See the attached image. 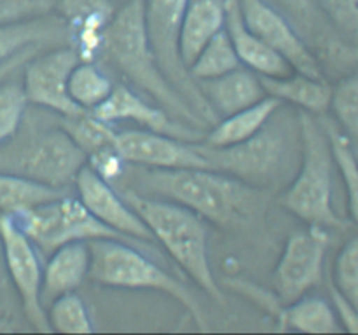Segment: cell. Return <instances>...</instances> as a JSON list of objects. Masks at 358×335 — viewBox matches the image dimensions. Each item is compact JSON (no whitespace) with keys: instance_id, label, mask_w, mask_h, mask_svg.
I'll return each mask as SVG.
<instances>
[{"instance_id":"6da1fadb","label":"cell","mask_w":358,"mask_h":335,"mask_svg":"<svg viewBox=\"0 0 358 335\" xmlns=\"http://www.w3.org/2000/svg\"><path fill=\"white\" fill-rule=\"evenodd\" d=\"M117 181H122L117 187L177 202L222 227L252 223L262 209L257 188L210 168L159 170L128 164Z\"/></svg>"},{"instance_id":"7a4b0ae2","label":"cell","mask_w":358,"mask_h":335,"mask_svg":"<svg viewBox=\"0 0 358 335\" xmlns=\"http://www.w3.org/2000/svg\"><path fill=\"white\" fill-rule=\"evenodd\" d=\"M101 56H107L129 82L152 96L171 117L198 129L208 126L196 115L161 70L147 37L143 0H128L115 10L105 35Z\"/></svg>"},{"instance_id":"3957f363","label":"cell","mask_w":358,"mask_h":335,"mask_svg":"<svg viewBox=\"0 0 358 335\" xmlns=\"http://www.w3.org/2000/svg\"><path fill=\"white\" fill-rule=\"evenodd\" d=\"M119 194L138 213L154 239L163 244L189 278L213 300L226 302L210 264L208 230L201 216L177 202L140 194L128 187H119Z\"/></svg>"},{"instance_id":"277c9868","label":"cell","mask_w":358,"mask_h":335,"mask_svg":"<svg viewBox=\"0 0 358 335\" xmlns=\"http://www.w3.org/2000/svg\"><path fill=\"white\" fill-rule=\"evenodd\" d=\"M290 126L292 124L287 119H283V122L275 121L273 115L257 135L236 145L212 147L194 142V147L205 157L210 170L255 188L273 187L290 173L296 161H301L299 122H296L294 128Z\"/></svg>"},{"instance_id":"5b68a950","label":"cell","mask_w":358,"mask_h":335,"mask_svg":"<svg viewBox=\"0 0 358 335\" xmlns=\"http://www.w3.org/2000/svg\"><path fill=\"white\" fill-rule=\"evenodd\" d=\"M301 133V161L296 177L280 198V204L306 222L325 229H345L346 223L332 204V157L329 136L320 119L297 112Z\"/></svg>"},{"instance_id":"8992f818","label":"cell","mask_w":358,"mask_h":335,"mask_svg":"<svg viewBox=\"0 0 358 335\" xmlns=\"http://www.w3.org/2000/svg\"><path fill=\"white\" fill-rule=\"evenodd\" d=\"M91 253V281L112 288L149 290L170 295L180 302L194 318L199 330H206V316L194 293L182 281L164 271L161 265L150 260L142 248L121 239H91L87 241Z\"/></svg>"},{"instance_id":"52a82bcc","label":"cell","mask_w":358,"mask_h":335,"mask_svg":"<svg viewBox=\"0 0 358 335\" xmlns=\"http://www.w3.org/2000/svg\"><path fill=\"white\" fill-rule=\"evenodd\" d=\"M87 164V157L62 128L30 133L0 149V171L20 174L55 188H66Z\"/></svg>"},{"instance_id":"ba28073f","label":"cell","mask_w":358,"mask_h":335,"mask_svg":"<svg viewBox=\"0 0 358 335\" xmlns=\"http://www.w3.org/2000/svg\"><path fill=\"white\" fill-rule=\"evenodd\" d=\"M9 216L42 253L51 255L63 244L101 239V237L136 244L94 218L79 198H72L66 194L34 206L30 209L13 213Z\"/></svg>"},{"instance_id":"9c48e42d","label":"cell","mask_w":358,"mask_h":335,"mask_svg":"<svg viewBox=\"0 0 358 335\" xmlns=\"http://www.w3.org/2000/svg\"><path fill=\"white\" fill-rule=\"evenodd\" d=\"M191 0H143L147 37L161 70L178 91L189 107L208 126L217 122L215 114L210 110L196 80L189 75L187 68L178 54V28Z\"/></svg>"},{"instance_id":"30bf717a","label":"cell","mask_w":358,"mask_h":335,"mask_svg":"<svg viewBox=\"0 0 358 335\" xmlns=\"http://www.w3.org/2000/svg\"><path fill=\"white\" fill-rule=\"evenodd\" d=\"M329 244V229L318 225H308V229L297 230L287 239L275 271V290L280 302H294L322 281Z\"/></svg>"},{"instance_id":"8fae6325","label":"cell","mask_w":358,"mask_h":335,"mask_svg":"<svg viewBox=\"0 0 358 335\" xmlns=\"http://www.w3.org/2000/svg\"><path fill=\"white\" fill-rule=\"evenodd\" d=\"M0 243L6 267L21 299L24 316L38 332H51L42 304V269L37 248L6 213H0Z\"/></svg>"},{"instance_id":"7c38bea8","label":"cell","mask_w":358,"mask_h":335,"mask_svg":"<svg viewBox=\"0 0 358 335\" xmlns=\"http://www.w3.org/2000/svg\"><path fill=\"white\" fill-rule=\"evenodd\" d=\"M79 56L70 45H56L45 52H37L23 66V87L28 103L55 112L59 117L83 114L69 94V77Z\"/></svg>"},{"instance_id":"4fadbf2b","label":"cell","mask_w":358,"mask_h":335,"mask_svg":"<svg viewBox=\"0 0 358 335\" xmlns=\"http://www.w3.org/2000/svg\"><path fill=\"white\" fill-rule=\"evenodd\" d=\"M240 10L245 24L273 51L278 52L294 72L310 77H324L318 59L301 38L296 28L282 13L264 0H240Z\"/></svg>"},{"instance_id":"5bb4252c","label":"cell","mask_w":358,"mask_h":335,"mask_svg":"<svg viewBox=\"0 0 358 335\" xmlns=\"http://www.w3.org/2000/svg\"><path fill=\"white\" fill-rule=\"evenodd\" d=\"M73 184L77 187L80 202L90 209L94 218L149 250L147 241H154L149 227L143 223L138 213L126 202V199L119 194L110 181L103 180L90 164H86L77 173Z\"/></svg>"},{"instance_id":"9a60e30c","label":"cell","mask_w":358,"mask_h":335,"mask_svg":"<svg viewBox=\"0 0 358 335\" xmlns=\"http://www.w3.org/2000/svg\"><path fill=\"white\" fill-rule=\"evenodd\" d=\"M115 150L126 164L140 168H210L194 143L150 129H129L115 135Z\"/></svg>"},{"instance_id":"2e32d148","label":"cell","mask_w":358,"mask_h":335,"mask_svg":"<svg viewBox=\"0 0 358 335\" xmlns=\"http://www.w3.org/2000/svg\"><path fill=\"white\" fill-rule=\"evenodd\" d=\"M91 114L110 126L121 121H131L142 126L143 129H150V131L191 143L203 142L206 135L203 129L177 121L164 108L149 103L145 98L129 89L128 86H114L107 100L91 110Z\"/></svg>"},{"instance_id":"e0dca14e","label":"cell","mask_w":358,"mask_h":335,"mask_svg":"<svg viewBox=\"0 0 358 335\" xmlns=\"http://www.w3.org/2000/svg\"><path fill=\"white\" fill-rule=\"evenodd\" d=\"M55 13L65 21L69 45L80 61H96L115 13L112 0H58Z\"/></svg>"},{"instance_id":"ac0fdd59","label":"cell","mask_w":358,"mask_h":335,"mask_svg":"<svg viewBox=\"0 0 358 335\" xmlns=\"http://www.w3.org/2000/svg\"><path fill=\"white\" fill-rule=\"evenodd\" d=\"M226 7V31L233 42L241 65L261 77H283L294 72L292 66L273 51L268 44L252 34L245 24L240 10V0H224Z\"/></svg>"},{"instance_id":"d6986e66","label":"cell","mask_w":358,"mask_h":335,"mask_svg":"<svg viewBox=\"0 0 358 335\" xmlns=\"http://www.w3.org/2000/svg\"><path fill=\"white\" fill-rule=\"evenodd\" d=\"M198 87L208 103L210 110L215 114L217 121L226 115L252 107L266 96L261 77L247 66L233 70L217 79L198 80Z\"/></svg>"},{"instance_id":"ffe728a7","label":"cell","mask_w":358,"mask_h":335,"mask_svg":"<svg viewBox=\"0 0 358 335\" xmlns=\"http://www.w3.org/2000/svg\"><path fill=\"white\" fill-rule=\"evenodd\" d=\"M91 253L87 241L69 243L55 250L42 272V304L63 293L76 292L90 276Z\"/></svg>"},{"instance_id":"44dd1931","label":"cell","mask_w":358,"mask_h":335,"mask_svg":"<svg viewBox=\"0 0 358 335\" xmlns=\"http://www.w3.org/2000/svg\"><path fill=\"white\" fill-rule=\"evenodd\" d=\"M226 27L224 0H191L178 28V54L189 68L201 49Z\"/></svg>"},{"instance_id":"7402d4cb","label":"cell","mask_w":358,"mask_h":335,"mask_svg":"<svg viewBox=\"0 0 358 335\" xmlns=\"http://www.w3.org/2000/svg\"><path fill=\"white\" fill-rule=\"evenodd\" d=\"M30 45H69L66 24L56 13L20 23L0 24V63L7 61L14 54Z\"/></svg>"},{"instance_id":"603a6c76","label":"cell","mask_w":358,"mask_h":335,"mask_svg":"<svg viewBox=\"0 0 358 335\" xmlns=\"http://www.w3.org/2000/svg\"><path fill=\"white\" fill-rule=\"evenodd\" d=\"M261 82L268 96L296 105L310 114H325L331 107L332 87L324 77L292 72L283 77H261Z\"/></svg>"},{"instance_id":"cb8c5ba5","label":"cell","mask_w":358,"mask_h":335,"mask_svg":"<svg viewBox=\"0 0 358 335\" xmlns=\"http://www.w3.org/2000/svg\"><path fill=\"white\" fill-rule=\"evenodd\" d=\"M282 101L266 94L261 101L240 112L219 119L205 135L203 143L212 147H229L257 135L269 119L278 112Z\"/></svg>"},{"instance_id":"d4e9b609","label":"cell","mask_w":358,"mask_h":335,"mask_svg":"<svg viewBox=\"0 0 358 335\" xmlns=\"http://www.w3.org/2000/svg\"><path fill=\"white\" fill-rule=\"evenodd\" d=\"M280 330H296L303 334H336L341 330L336 311L320 297H299L283 304L275 313Z\"/></svg>"},{"instance_id":"484cf974","label":"cell","mask_w":358,"mask_h":335,"mask_svg":"<svg viewBox=\"0 0 358 335\" xmlns=\"http://www.w3.org/2000/svg\"><path fill=\"white\" fill-rule=\"evenodd\" d=\"M63 194H66L65 188L49 187L20 174L0 171V213L6 215L30 209Z\"/></svg>"},{"instance_id":"4316f807","label":"cell","mask_w":358,"mask_h":335,"mask_svg":"<svg viewBox=\"0 0 358 335\" xmlns=\"http://www.w3.org/2000/svg\"><path fill=\"white\" fill-rule=\"evenodd\" d=\"M114 89L110 77L96 61H79L69 77V94L77 107L91 112L103 103Z\"/></svg>"},{"instance_id":"83f0119b","label":"cell","mask_w":358,"mask_h":335,"mask_svg":"<svg viewBox=\"0 0 358 335\" xmlns=\"http://www.w3.org/2000/svg\"><path fill=\"white\" fill-rule=\"evenodd\" d=\"M241 61L236 54L233 42H231L229 35H227L226 27L220 30L205 47L201 49L194 61L189 65L187 72L192 79L198 80H208L217 79V77L229 73L233 70L240 68Z\"/></svg>"},{"instance_id":"f1b7e54d","label":"cell","mask_w":358,"mask_h":335,"mask_svg":"<svg viewBox=\"0 0 358 335\" xmlns=\"http://www.w3.org/2000/svg\"><path fill=\"white\" fill-rule=\"evenodd\" d=\"M320 122L329 136L334 164L339 168L343 181H345L350 215L355 220V223H358V156L348 136L341 131L336 122H332L331 119H320Z\"/></svg>"},{"instance_id":"f546056e","label":"cell","mask_w":358,"mask_h":335,"mask_svg":"<svg viewBox=\"0 0 358 335\" xmlns=\"http://www.w3.org/2000/svg\"><path fill=\"white\" fill-rule=\"evenodd\" d=\"M58 124L69 133L70 138L86 154V157L108 149V147H114L115 135H117L110 124L96 119L91 112L62 117Z\"/></svg>"},{"instance_id":"4dcf8cb0","label":"cell","mask_w":358,"mask_h":335,"mask_svg":"<svg viewBox=\"0 0 358 335\" xmlns=\"http://www.w3.org/2000/svg\"><path fill=\"white\" fill-rule=\"evenodd\" d=\"M51 309L45 311L48 314L51 332L59 334H90L93 332L90 313L84 300L76 292L63 293L51 300Z\"/></svg>"},{"instance_id":"1f68e13d","label":"cell","mask_w":358,"mask_h":335,"mask_svg":"<svg viewBox=\"0 0 358 335\" xmlns=\"http://www.w3.org/2000/svg\"><path fill=\"white\" fill-rule=\"evenodd\" d=\"M336 124L348 136L355 152H358V73L343 79L332 87L331 107Z\"/></svg>"},{"instance_id":"d6a6232c","label":"cell","mask_w":358,"mask_h":335,"mask_svg":"<svg viewBox=\"0 0 358 335\" xmlns=\"http://www.w3.org/2000/svg\"><path fill=\"white\" fill-rule=\"evenodd\" d=\"M27 105L28 100L21 84L7 80L0 84V149L20 131Z\"/></svg>"},{"instance_id":"836d02e7","label":"cell","mask_w":358,"mask_h":335,"mask_svg":"<svg viewBox=\"0 0 358 335\" xmlns=\"http://www.w3.org/2000/svg\"><path fill=\"white\" fill-rule=\"evenodd\" d=\"M332 283L358 309V236L352 237L339 251Z\"/></svg>"},{"instance_id":"e575fe53","label":"cell","mask_w":358,"mask_h":335,"mask_svg":"<svg viewBox=\"0 0 358 335\" xmlns=\"http://www.w3.org/2000/svg\"><path fill=\"white\" fill-rule=\"evenodd\" d=\"M317 6L346 44L358 45V0H317Z\"/></svg>"},{"instance_id":"d590c367","label":"cell","mask_w":358,"mask_h":335,"mask_svg":"<svg viewBox=\"0 0 358 335\" xmlns=\"http://www.w3.org/2000/svg\"><path fill=\"white\" fill-rule=\"evenodd\" d=\"M58 0H0V24L20 23L55 13Z\"/></svg>"},{"instance_id":"8d00e7d4","label":"cell","mask_w":358,"mask_h":335,"mask_svg":"<svg viewBox=\"0 0 358 335\" xmlns=\"http://www.w3.org/2000/svg\"><path fill=\"white\" fill-rule=\"evenodd\" d=\"M283 13L292 17V21L306 31H313L317 21L320 20V9L317 0H276Z\"/></svg>"},{"instance_id":"74e56055","label":"cell","mask_w":358,"mask_h":335,"mask_svg":"<svg viewBox=\"0 0 358 335\" xmlns=\"http://www.w3.org/2000/svg\"><path fill=\"white\" fill-rule=\"evenodd\" d=\"M329 293H331L332 307L336 311L339 323H343V328L352 334H358V309L336 288L334 283H329Z\"/></svg>"},{"instance_id":"f35d334b","label":"cell","mask_w":358,"mask_h":335,"mask_svg":"<svg viewBox=\"0 0 358 335\" xmlns=\"http://www.w3.org/2000/svg\"><path fill=\"white\" fill-rule=\"evenodd\" d=\"M42 49H45V47H42V45H30V47L23 49L21 52L14 54L13 58H9L7 61L0 63V84H2L3 80L9 79L14 72H17L20 68H23L24 63H27L30 58H34V56L37 54V52H41Z\"/></svg>"},{"instance_id":"ab89813d","label":"cell","mask_w":358,"mask_h":335,"mask_svg":"<svg viewBox=\"0 0 358 335\" xmlns=\"http://www.w3.org/2000/svg\"><path fill=\"white\" fill-rule=\"evenodd\" d=\"M332 56H336L341 61L350 63V65L358 66V45L346 44V42L336 44L334 49H332Z\"/></svg>"},{"instance_id":"60d3db41","label":"cell","mask_w":358,"mask_h":335,"mask_svg":"<svg viewBox=\"0 0 358 335\" xmlns=\"http://www.w3.org/2000/svg\"><path fill=\"white\" fill-rule=\"evenodd\" d=\"M119 2H121V3H124V2H128V0H119Z\"/></svg>"}]
</instances>
